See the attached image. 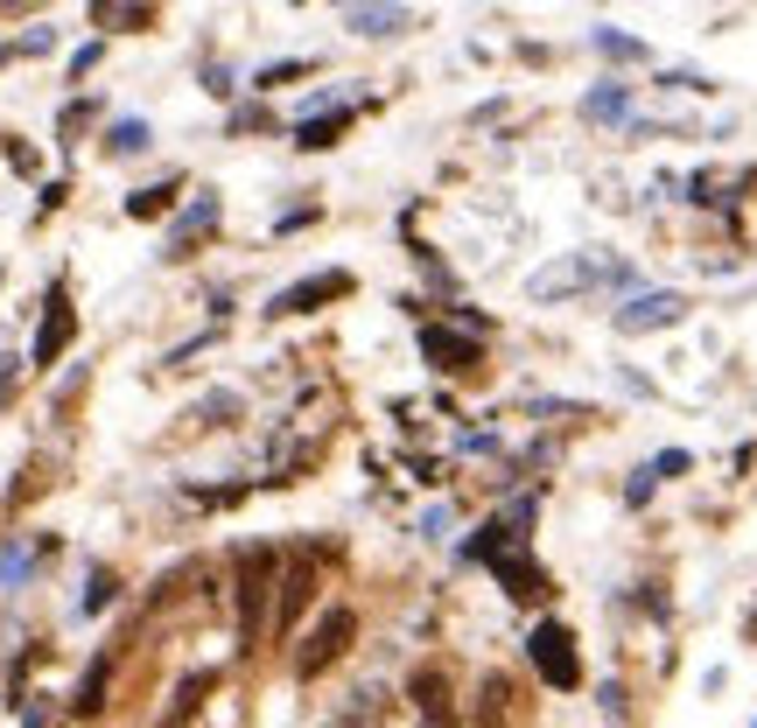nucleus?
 I'll return each instance as SVG.
<instances>
[{"instance_id": "4468645a", "label": "nucleus", "mask_w": 757, "mask_h": 728, "mask_svg": "<svg viewBox=\"0 0 757 728\" xmlns=\"http://www.w3.org/2000/svg\"><path fill=\"white\" fill-rule=\"evenodd\" d=\"M344 120H351V106H337L330 120H301V141H295V147H330L337 133H344Z\"/></svg>"}, {"instance_id": "20e7f679", "label": "nucleus", "mask_w": 757, "mask_h": 728, "mask_svg": "<svg viewBox=\"0 0 757 728\" xmlns=\"http://www.w3.org/2000/svg\"><path fill=\"white\" fill-rule=\"evenodd\" d=\"M534 665L547 673V686H575V680H582L575 638H568L561 624H540V630H534Z\"/></svg>"}, {"instance_id": "6e6552de", "label": "nucleus", "mask_w": 757, "mask_h": 728, "mask_svg": "<svg viewBox=\"0 0 757 728\" xmlns=\"http://www.w3.org/2000/svg\"><path fill=\"white\" fill-rule=\"evenodd\" d=\"M421 351H428L435 372H470V364H478V337H457V330H442V322H428Z\"/></svg>"}, {"instance_id": "6ab92c4d", "label": "nucleus", "mask_w": 757, "mask_h": 728, "mask_svg": "<svg viewBox=\"0 0 757 728\" xmlns=\"http://www.w3.org/2000/svg\"><path fill=\"white\" fill-rule=\"evenodd\" d=\"M70 707H78V715H99V707H106V665H91V673H85V686H78V701H70Z\"/></svg>"}, {"instance_id": "f03ea898", "label": "nucleus", "mask_w": 757, "mask_h": 728, "mask_svg": "<svg viewBox=\"0 0 757 728\" xmlns=\"http://www.w3.org/2000/svg\"><path fill=\"white\" fill-rule=\"evenodd\" d=\"M351 638H358V617L344 603L337 609H323V624L309 630V638H301V651H295V673H323V665H337L351 651Z\"/></svg>"}, {"instance_id": "2eb2a0df", "label": "nucleus", "mask_w": 757, "mask_h": 728, "mask_svg": "<svg viewBox=\"0 0 757 728\" xmlns=\"http://www.w3.org/2000/svg\"><path fill=\"white\" fill-rule=\"evenodd\" d=\"M168 197H176V183H162V189H134V197H127V218H162Z\"/></svg>"}, {"instance_id": "a878e982", "label": "nucleus", "mask_w": 757, "mask_h": 728, "mask_svg": "<svg viewBox=\"0 0 757 728\" xmlns=\"http://www.w3.org/2000/svg\"><path fill=\"white\" fill-rule=\"evenodd\" d=\"M14 378H22V357H0V399L14 393Z\"/></svg>"}, {"instance_id": "39448f33", "label": "nucleus", "mask_w": 757, "mask_h": 728, "mask_svg": "<svg viewBox=\"0 0 757 728\" xmlns=\"http://www.w3.org/2000/svg\"><path fill=\"white\" fill-rule=\"evenodd\" d=\"M337 295H351V274H309V280L281 287V295L267 301V316H309L316 301H337Z\"/></svg>"}, {"instance_id": "f8f14e48", "label": "nucleus", "mask_w": 757, "mask_h": 728, "mask_svg": "<svg viewBox=\"0 0 757 728\" xmlns=\"http://www.w3.org/2000/svg\"><path fill=\"white\" fill-rule=\"evenodd\" d=\"M344 22H351L358 35H401V29L414 22V14H407V8H351Z\"/></svg>"}, {"instance_id": "4be33fe9", "label": "nucleus", "mask_w": 757, "mask_h": 728, "mask_svg": "<svg viewBox=\"0 0 757 728\" xmlns=\"http://www.w3.org/2000/svg\"><path fill=\"white\" fill-rule=\"evenodd\" d=\"M596 49H611V56H646L632 35H617V29H596Z\"/></svg>"}, {"instance_id": "f3484780", "label": "nucleus", "mask_w": 757, "mask_h": 728, "mask_svg": "<svg viewBox=\"0 0 757 728\" xmlns=\"http://www.w3.org/2000/svg\"><path fill=\"white\" fill-rule=\"evenodd\" d=\"M204 686H211V673H189V680L176 686V701H168V715H162V721H183V715H189V707H197V701H204Z\"/></svg>"}, {"instance_id": "1a4fd4ad", "label": "nucleus", "mask_w": 757, "mask_h": 728, "mask_svg": "<svg viewBox=\"0 0 757 728\" xmlns=\"http://www.w3.org/2000/svg\"><path fill=\"white\" fill-rule=\"evenodd\" d=\"M204 232H218V197H197V203H189L176 224H168V260H183V253H189V245H197Z\"/></svg>"}, {"instance_id": "dca6fc26", "label": "nucleus", "mask_w": 757, "mask_h": 728, "mask_svg": "<svg viewBox=\"0 0 757 728\" xmlns=\"http://www.w3.org/2000/svg\"><path fill=\"white\" fill-rule=\"evenodd\" d=\"M29 561H35V547L29 540H14V547H0V588H14L29 574Z\"/></svg>"}, {"instance_id": "0eeeda50", "label": "nucleus", "mask_w": 757, "mask_h": 728, "mask_svg": "<svg viewBox=\"0 0 757 728\" xmlns=\"http://www.w3.org/2000/svg\"><path fill=\"white\" fill-rule=\"evenodd\" d=\"M603 274H611V266H596V260H561V266H540V274L526 280V287H534L540 301H555V295H575V287L603 280Z\"/></svg>"}, {"instance_id": "9d476101", "label": "nucleus", "mask_w": 757, "mask_h": 728, "mask_svg": "<svg viewBox=\"0 0 757 728\" xmlns=\"http://www.w3.org/2000/svg\"><path fill=\"white\" fill-rule=\"evenodd\" d=\"M688 301L680 295H638L632 309H617V330H659V322H680Z\"/></svg>"}, {"instance_id": "412c9836", "label": "nucleus", "mask_w": 757, "mask_h": 728, "mask_svg": "<svg viewBox=\"0 0 757 728\" xmlns=\"http://www.w3.org/2000/svg\"><path fill=\"white\" fill-rule=\"evenodd\" d=\"M301 70H309L301 56H288V64H267V70H260V91H267V85H288V78H301Z\"/></svg>"}, {"instance_id": "aec40b11", "label": "nucleus", "mask_w": 757, "mask_h": 728, "mask_svg": "<svg viewBox=\"0 0 757 728\" xmlns=\"http://www.w3.org/2000/svg\"><path fill=\"white\" fill-rule=\"evenodd\" d=\"M112 588H120L112 574H91V588H85V603H78V609H85V617H99V609L112 603Z\"/></svg>"}, {"instance_id": "ddd939ff", "label": "nucleus", "mask_w": 757, "mask_h": 728, "mask_svg": "<svg viewBox=\"0 0 757 728\" xmlns=\"http://www.w3.org/2000/svg\"><path fill=\"white\" fill-rule=\"evenodd\" d=\"M582 112H590V120H624V112H632V91H624V85H603V91L582 99Z\"/></svg>"}, {"instance_id": "423d86ee", "label": "nucleus", "mask_w": 757, "mask_h": 728, "mask_svg": "<svg viewBox=\"0 0 757 728\" xmlns=\"http://www.w3.org/2000/svg\"><path fill=\"white\" fill-rule=\"evenodd\" d=\"M316 596V553H295L288 574H281V596H274V624H295Z\"/></svg>"}, {"instance_id": "a211bd4d", "label": "nucleus", "mask_w": 757, "mask_h": 728, "mask_svg": "<svg viewBox=\"0 0 757 728\" xmlns=\"http://www.w3.org/2000/svg\"><path fill=\"white\" fill-rule=\"evenodd\" d=\"M106 147H112V155H141V147H147V126H141V120H120V126L106 133Z\"/></svg>"}, {"instance_id": "393cba45", "label": "nucleus", "mask_w": 757, "mask_h": 728, "mask_svg": "<svg viewBox=\"0 0 757 728\" xmlns=\"http://www.w3.org/2000/svg\"><path fill=\"white\" fill-rule=\"evenodd\" d=\"M680 470H688V455H680V449H667V455L652 463V476H680Z\"/></svg>"}, {"instance_id": "5701e85b", "label": "nucleus", "mask_w": 757, "mask_h": 728, "mask_svg": "<svg viewBox=\"0 0 757 728\" xmlns=\"http://www.w3.org/2000/svg\"><path fill=\"white\" fill-rule=\"evenodd\" d=\"M91 14H99V22H155L147 8H91Z\"/></svg>"}, {"instance_id": "9b49d317", "label": "nucleus", "mask_w": 757, "mask_h": 728, "mask_svg": "<svg viewBox=\"0 0 757 728\" xmlns=\"http://www.w3.org/2000/svg\"><path fill=\"white\" fill-rule=\"evenodd\" d=\"M414 707H421L428 728H449V686H442V673H421V680H414Z\"/></svg>"}, {"instance_id": "f257e3e1", "label": "nucleus", "mask_w": 757, "mask_h": 728, "mask_svg": "<svg viewBox=\"0 0 757 728\" xmlns=\"http://www.w3.org/2000/svg\"><path fill=\"white\" fill-rule=\"evenodd\" d=\"M239 644H253L260 630H267L274 617V603H267V588H274V547H239Z\"/></svg>"}, {"instance_id": "b1692460", "label": "nucleus", "mask_w": 757, "mask_h": 728, "mask_svg": "<svg viewBox=\"0 0 757 728\" xmlns=\"http://www.w3.org/2000/svg\"><path fill=\"white\" fill-rule=\"evenodd\" d=\"M421 532H428V540H442V532H449V505H435V511H421Z\"/></svg>"}, {"instance_id": "7ed1b4c3", "label": "nucleus", "mask_w": 757, "mask_h": 728, "mask_svg": "<svg viewBox=\"0 0 757 728\" xmlns=\"http://www.w3.org/2000/svg\"><path fill=\"white\" fill-rule=\"evenodd\" d=\"M43 330H35V351H29V364H56L70 351V337H78V316H70V295H64V280L50 287V301H43Z\"/></svg>"}]
</instances>
